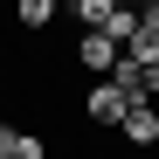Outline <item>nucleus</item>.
<instances>
[{
	"instance_id": "2",
	"label": "nucleus",
	"mask_w": 159,
	"mask_h": 159,
	"mask_svg": "<svg viewBox=\"0 0 159 159\" xmlns=\"http://www.w3.org/2000/svg\"><path fill=\"white\" fill-rule=\"evenodd\" d=\"M69 56H76V69H90L97 83H104V76L118 69V42H111V35H76V48H69Z\"/></svg>"
},
{
	"instance_id": "7",
	"label": "nucleus",
	"mask_w": 159,
	"mask_h": 159,
	"mask_svg": "<svg viewBox=\"0 0 159 159\" xmlns=\"http://www.w3.org/2000/svg\"><path fill=\"white\" fill-rule=\"evenodd\" d=\"M14 21L21 28H48L56 21V0H14Z\"/></svg>"
},
{
	"instance_id": "3",
	"label": "nucleus",
	"mask_w": 159,
	"mask_h": 159,
	"mask_svg": "<svg viewBox=\"0 0 159 159\" xmlns=\"http://www.w3.org/2000/svg\"><path fill=\"white\" fill-rule=\"evenodd\" d=\"M111 83H118V90H125L131 104H159V69H139V62H125V56H118Z\"/></svg>"
},
{
	"instance_id": "4",
	"label": "nucleus",
	"mask_w": 159,
	"mask_h": 159,
	"mask_svg": "<svg viewBox=\"0 0 159 159\" xmlns=\"http://www.w3.org/2000/svg\"><path fill=\"white\" fill-rule=\"evenodd\" d=\"M118 131H125V145H159V104H131Z\"/></svg>"
},
{
	"instance_id": "5",
	"label": "nucleus",
	"mask_w": 159,
	"mask_h": 159,
	"mask_svg": "<svg viewBox=\"0 0 159 159\" xmlns=\"http://www.w3.org/2000/svg\"><path fill=\"white\" fill-rule=\"evenodd\" d=\"M125 62H139V69H159V28L139 14V28L125 35Z\"/></svg>"
},
{
	"instance_id": "1",
	"label": "nucleus",
	"mask_w": 159,
	"mask_h": 159,
	"mask_svg": "<svg viewBox=\"0 0 159 159\" xmlns=\"http://www.w3.org/2000/svg\"><path fill=\"white\" fill-rule=\"evenodd\" d=\"M125 111H131V97L104 76V83H90V97H83V118L90 125H125Z\"/></svg>"
},
{
	"instance_id": "9",
	"label": "nucleus",
	"mask_w": 159,
	"mask_h": 159,
	"mask_svg": "<svg viewBox=\"0 0 159 159\" xmlns=\"http://www.w3.org/2000/svg\"><path fill=\"white\" fill-rule=\"evenodd\" d=\"M14 139H21V125H7V118H0V159H14Z\"/></svg>"
},
{
	"instance_id": "6",
	"label": "nucleus",
	"mask_w": 159,
	"mask_h": 159,
	"mask_svg": "<svg viewBox=\"0 0 159 159\" xmlns=\"http://www.w3.org/2000/svg\"><path fill=\"white\" fill-rule=\"evenodd\" d=\"M118 7H125V0H69V21H76L83 35H97V28L118 21Z\"/></svg>"
},
{
	"instance_id": "8",
	"label": "nucleus",
	"mask_w": 159,
	"mask_h": 159,
	"mask_svg": "<svg viewBox=\"0 0 159 159\" xmlns=\"http://www.w3.org/2000/svg\"><path fill=\"white\" fill-rule=\"evenodd\" d=\"M14 159H48V145H42V131H21V139H14Z\"/></svg>"
}]
</instances>
